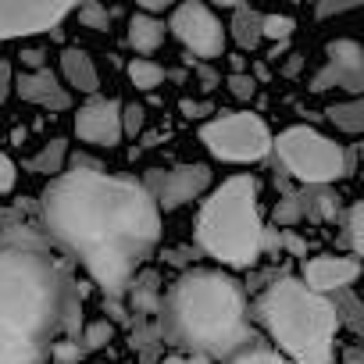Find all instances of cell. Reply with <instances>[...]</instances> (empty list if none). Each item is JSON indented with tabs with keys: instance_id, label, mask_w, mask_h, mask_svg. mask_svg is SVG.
<instances>
[{
	"instance_id": "6da1fadb",
	"label": "cell",
	"mask_w": 364,
	"mask_h": 364,
	"mask_svg": "<svg viewBox=\"0 0 364 364\" xmlns=\"http://www.w3.org/2000/svg\"><path fill=\"white\" fill-rule=\"evenodd\" d=\"M47 232L72 250L107 296H122L161 243V208L146 182L75 168L40 197Z\"/></svg>"
},
{
	"instance_id": "7a4b0ae2",
	"label": "cell",
	"mask_w": 364,
	"mask_h": 364,
	"mask_svg": "<svg viewBox=\"0 0 364 364\" xmlns=\"http://www.w3.org/2000/svg\"><path fill=\"white\" fill-rule=\"evenodd\" d=\"M72 282L33 229H11L0 240V325L50 343L72 314Z\"/></svg>"
},
{
	"instance_id": "3957f363",
	"label": "cell",
	"mask_w": 364,
	"mask_h": 364,
	"mask_svg": "<svg viewBox=\"0 0 364 364\" xmlns=\"http://www.w3.org/2000/svg\"><path fill=\"white\" fill-rule=\"evenodd\" d=\"M175 339L208 357L236 353L250 339L247 300L236 279L222 272H186L168 293Z\"/></svg>"
},
{
	"instance_id": "277c9868",
	"label": "cell",
	"mask_w": 364,
	"mask_h": 364,
	"mask_svg": "<svg viewBox=\"0 0 364 364\" xmlns=\"http://www.w3.org/2000/svg\"><path fill=\"white\" fill-rule=\"evenodd\" d=\"M257 314L293 364H332L339 314L325 293L300 279H279L257 300Z\"/></svg>"
},
{
	"instance_id": "5b68a950",
	"label": "cell",
	"mask_w": 364,
	"mask_h": 364,
	"mask_svg": "<svg viewBox=\"0 0 364 364\" xmlns=\"http://www.w3.org/2000/svg\"><path fill=\"white\" fill-rule=\"evenodd\" d=\"M197 243L204 254L229 268H250L264 250V229L257 215V182L232 175L204 200L197 218Z\"/></svg>"
},
{
	"instance_id": "8992f818",
	"label": "cell",
	"mask_w": 364,
	"mask_h": 364,
	"mask_svg": "<svg viewBox=\"0 0 364 364\" xmlns=\"http://www.w3.org/2000/svg\"><path fill=\"white\" fill-rule=\"evenodd\" d=\"M272 150L279 154V161L286 164L289 175H296L307 186H328V182L343 178L350 161H346V150L321 136L318 129H307V125H293L286 132H279V139L272 143Z\"/></svg>"
},
{
	"instance_id": "52a82bcc",
	"label": "cell",
	"mask_w": 364,
	"mask_h": 364,
	"mask_svg": "<svg viewBox=\"0 0 364 364\" xmlns=\"http://www.w3.org/2000/svg\"><path fill=\"white\" fill-rule=\"evenodd\" d=\"M200 143L211 150V157L243 164V161H261L272 150L275 139H272L268 125L257 114L232 111V114H218V118L204 122L200 125Z\"/></svg>"
},
{
	"instance_id": "ba28073f",
	"label": "cell",
	"mask_w": 364,
	"mask_h": 364,
	"mask_svg": "<svg viewBox=\"0 0 364 364\" xmlns=\"http://www.w3.org/2000/svg\"><path fill=\"white\" fill-rule=\"evenodd\" d=\"M168 29L190 54H197L204 61L222 58V50H225V29L204 0H182L168 22Z\"/></svg>"
},
{
	"instance_id": "9c48e42d",
	"label": "cell",
	"mask_w": 364,
	"mask_h": 364,
	"mask_svg": "<svg viewBox=\"0 0 364 364\" xmlns=\"http://www.w3.org/2000/svg\"><path fill=\"white\" fill-rule=\"evenodd\" d=\"M79 0H0V40L50 33Z\"/></svg>"
},
{
	"instance_id": "30bf717a",
	"label": "cell",
	"mask_w": 364,
	"mask_h": 364,
	"mask_svg": "<svg viewBox=\"0 0 364 364\" xmlns=\"http://www.w3.org/2000/svg\"><path fill=\"white\" fill-rule=\"evenodd\" d=\"M211 186V168L208 164H175V168H157L146 175V190L154 193L161 211H178L182 204L197 200Z\"/></svg>"
},
{
	"instance_id": "8fae6325",
	"label": "cell",
	"mask_w": 364,
	"mask_h": 364,
	"mask_svg": "<svg viewBox=\"0 0 364 364\" xmlns=\"http://www.w3.org/2000/svg\"><path fill=\"white\" fill-rule=\"evenodd\" d=\"M75 136L90 146H118L125 136L122 125V104L107 97H93L75 114Z\"/></svg>"
},
{
	"instance_id": "7c38bea8",
	"label": "cell",
	"mask_w": 364,
	"mask_h": 364,
	"mask_svg": "<svg viewBox=\"0 0 364 364\" xmlns=\"http://www.w3.org/2000/svg\"><path fill=\"white\" fill-rule=\"evenodd\" d=\"M357 275H360V264L350 261V257H311V261H304V282L318 293L343 289Z\"/></svg>"
},
{
	"instance_id": "4fadbf2b",
	"label": "cell",
	"mask_w": 364,
	"mask_h": 364,
	"mask_svg": "<svg viewBox=\"0 0 364 364\" xmlns=\"http://www.w3.org/2000/svg\"><path fill=\"white\" fill-rule=\"evenodd\" d=\"M15 90H18V97L29 100V104H43V107H54V111L68 107L65 86H58V75L47 72V68H36V72L18 75V79H15Z\"/></svg>"
},
{
	"instance_id": "5bb4252c",
	"label": "cell",
	"mask_w": 364,
	"mask_h": 364,
	"mask_svg": "<svg viewBox=\"0 0 364 364\" xmlns=\"http://www.w3.org/2000/svg\"><path fill=\"white\" fill-rule=\"evenodd\" d=\"M61 75H65V82L72 86V90H79V93H97L100 90V75H97V68H93V58L86 54V50H79V47H68L65 54H61Z\"/></svg>"
},
{
	"instance_id": "9a60e30c",
	"label": "cell",
	"mask_w": 364,
	"mask_h": 364,
	"mask_svg": "<svg viewBox=\"0 0 364 364\" xmlns=\"http://www.w3.org/2000/svg\"><path fill=\"white\" fill-rule=\"evenodd\" d=\"M47 346L0 325V364H43Z\"/></svg>"
},
{
	"instance_id": "2e32d148",
	"label": "cell",
	"mask_w": 364,
	"mask_h": 364,
	"mask_svg": "<svg viewBox=\"0 0 364 364\" xmlns=\"http://www.w3.org/2000/svg\"><path fill=\"white\" fill-rule=\"evenodd\" d=\"M164 33H168L164 22L157 15H150V11H139V15L129 18V47L136 54H154L164 43Z\"/></svg>"
},
{
	"instance_id": "e0dca14e",
	"label": "cell",
	"mask_w": 364,
	"mask_h": 364,
	"mask_svg": "<svg viewBox=\"0 0 364 364\" xmlns=\"http://www.w3.org/2000/svg\"><path fill=\"white\" fill-rule=\"evenodd\" d=\"M264 15H257L254 8H247V4H240L236 8V18H232V40L243 47V50H257L261 47V40H264Z\"/></svg>"
},
{
	"instance_id": "ac0fdd59",
	"label": "cell",
	"mask_w": 364,
	"mask_h": 364,
	"mask_svg": "<svg viewBox=\"0 0 364 364\" xmlns=\"http://www.w3.org/2000/svg\"><path fill=\"white\" fill-rule=\"evenodd\" d=\"M328 122L339 132H364V97L346 100V104H332L328 107Z\"/></svg>"
},
{
	"instance_id": "d6986e66",
	"label": "cell",
	"mask_w": 364,
	"mask_h": 364,
	"mask_svg": "<svg viewBox=\"0 0 364 364\" xmlns=\"http://www.w3.org/2000/svg\"><path fill=\"white\" fill-rule=\"evenodd\" d=\"M129 79L136 90H157L164 82V65L150 61V58H132L129 61Z\"/></svg>"
},
{
	"instance_id": "ffe728a7",
	"label": "cell",
	"mask_w": 364,
	"mask_h": 364,
	"mask_svg": "<svg viewBox=\"0 0 364 364\" xmlns=\"http://www.w3.org/2000/svg\"><path fill=\"white\" fill-rule=\"evenodd\" d=\"M65 150H68V143H65V139H54V143L43 146V154H36V157L29 161V168L40 171V175H58L61 164H65Z\"/></svg>"
},
{
	"instance_id": "44dd1931",
	"label": "cell",
	"mask_w": 364,
	"mask_h": 364,
	"mask_svg": "<svg viewBox=\"0 0 364 364\" xmlns=\"http://www.w3.org/2000/svg\"><path fill=\"white\" fill-rule=\"evenodd\" d=\"M79 22L86 29H93V33H104L111 26V15H107V8L100 4V0H82L79 4Z\"/></svg>"
},
{
	"instance_id": "7402d4cb",
	"label": "cell",
	"mask_w": 364,
	"mask_h": 364,
	"mask_svg": "<svg viewBox=\"0 0 364 364\" xmlns=\"http://www.w3.org/2000/svg\"><path fill=\"white\" fill-rule=\"evenodd\" d=\"M346 236L357 257H364V204H353L346 215Z\"/></svg>"
},
{
	"instance_id": "603a6c76",
	"label": "cell",
	"mask_w": 364,
	"mask_h": 364,
	"mask_svg": "<svg viewBox=\"0 0 364 364\" xmlns=\"http://www.w3.org/2000/svg\"><path fill=\"white\" fill-rule=\"evenodd\" d=\"M264 40H275V43H286L289 36H293V29H296V22L289 18V15H264Z\"/></svg>"
},
{
	"instance_id": "cb8c5ba5",
	"label": "cell",
	"mask_w": 364,
	"mask_h": 364,
	"mask_svg": "<svg viewBox=\"0 0 364 364\" xmlns=\"http://www.w3.org/2000/svg\"><path fill=\"white\" fill-rule=\"evenodd\" d=\"M232 364H289L286 357H279L275 350H261V346H250L243 353L232 357Z\"/></svg>"
},
{
	"instance_id": "d4e9b609",
	"label": "cell",
	"mask_w": 364,
	"mask_h": 364,
	"mask_svg": "<svg viewBox=\"0 0 364 364\" xmlns=\"http://www.w3.org/2000/svg\"><path fill=\"white\" fill-rule=\"evenodd\" d=\"M229 90H232V97H240V100H254L257 79H254V75H243V72H232V75H229Z\"/></svg>"
},
{
	"instance_id": "484cf974",
	"label": "cell",
	"mask_w": 364,
	"mask_h": 364,
	"mask_svg": "<svg viewBox=\"0 0 364 364\" xmlns=\"http://www.w3.org/2000/svg\"><path fill=\"white\" fill-rule=\"evenodd\" d=\"M353 8H360V0H318L314 15L318 18H332V15H343V11H353Z\"/></svg>"
},
{
	"instance_id": "4316f807",
	"label": "cell",
	"mask_w": 364,
	"mask_h": 364,
	"mask_svg": "<svg viewBox=\"0 0 364 364\" xmlns=\"http://www.w3.org/2000/svg\"><path fill=\"white\" fill-rule=\"evenodd\" d=\"M304 215V204H300V197H286L279 208H275V222L279 225H289V222H296Z\"/></svg>"
},
{
	"instance_id": "83f0119b",
	"label": "cell",
	"mask_w": 364,
	"mask_h": 364,
	"mask_svg": "<svg viewBox=\"0 0 364 364\" xmlns=\"http://www.w3.org/2000/svg\"><path fill=\"white\" fill-rule=\"evenodd\" d=\"M15 182H18V168L8 154H0V193H11L15 190Z\"/></svg>"
},
{
	"instance_id": "f1b7e54d",
	"label": "cell",
	"mask_w": 364,
	"mask_h": 364,
	"mask_svg": "<svg viewBox=\"0 0 364 364\" xmlns=\"http://www.w3.org/2000/svg\"><path fill=\"white\" fill-rule=\"evenodd\" d=\"M111 332H114V328H111L107 321H93V325L86 328V346H90V350H100L104 343H111Z\"/></svg>"
},
{
	"instance_id": "f546056e",
	"label": "cell",
	"mask_w": 364,
	"mask_h": 364,
	"mask_svg": "<svg viewBox=\"0 0 364 364\" xmlns=\"http://www.w3.org/2000/svg\"><path fill=\"white\" fill-rule=\"evenodd\" d=\"M50 357H54V364H75L82 357V350H79V343H54Z\"/></svg>"
},
{
	"instance_id": "4dcf8cb0",
	"label": "cell",
	"mask_w": 364,
	"mask_h": 364,
	"mask_svg": "<svg viewBox=\"0 0 364 364\" xmlns=\"http://www.w3.org/2000/svg\"><path fill=\"white\" fill-rule=\"evenodd\" d=\"M122 125H125V136H136V132L143 129V107H139V104L122 107Z\"/></svg>"
},
{
	"instance_id": "1f68e13d",
	"label": "cell",
	"mask_w": 364,
	"mask_h": 364,
	"mask_svg": "<svg viewBox=\"0 0 364 364\" xmlns=\"http://www.w3.org/2000/svg\"><path fill=\"white\" fill-rule=\"evenodd\" d=\"M11 86H15V72H11V65H8V61H0V104L8 100Z\"/></svg>"
},
{
	"instance_id": "d6a6232c",
	"label": "cell",
	"mask_w": 364,
	"mask_h": 364,
	"mask_svg": "<svg viewBox=\"0 0 364 364\" xmlns=\"http://www.w3.org/2000/svg\"><path fill=\"white\" fill-rule=\"evenodd\" d=\"M164 364H211L208 353H175V357H164Z\"/></svg>"
},
{
	"instance_id": "836d02e7",
	"label": "cell",
	"mask_w": 364,
	"mask_h": 364,
	"mask_svg": "<svg viewBox=\"0 0 364 364\" xmlns=\"http://www.w3.org/2000/svg\"><path fill=\"white\" fill-rule=\"evenodd\" d=\"M136 4H139V11H150V15H157V11L171 8L175 0H136Z\"/></svg>"
},
{
	"instance_id": "e575fe53",
	"label": "cell",
	"mask_w": 364,
	"mask_h": 364,
	"mask_svg": "<svg viewBox=\"0 0 364 364\" xmlns=\"http://www.w3.org/2000/svg\"><path fill=\"white\" fill-rule=\"evenodd\" d=\"M182 111L190 118H200V114H211V104H193V100H182Z\"/></svg>"
},
{
	"instance_id": "d590c367",
	"label": "cell",
	"mask_w": 364,
	"mask_h": 364,
	"mask_svg": "<svg viewBox=\"0 0 364 364\" xmlns=\"http://www.w3.org/2000/svg\"><path fill=\"white\" fill-rule=\"evenodd\" d=\"M197 72H200V82H204V90H215V86H218V75H215L211 68H204V65H200Z\"/></svg>"
},
{
	"instance_id": "8d00e7d4",
	"label": "cell",
	"mask_w": 364,
	"mask_h": 364,
	"mask_svg": "<svg viewBox=\"0 0 364 364\" xmlns=\"http://www.w3.org/2000/svg\"><path fill=\"white\" fill-rule=\"evenodd\" d=\"M296 72H300V58H296V54H293V61H289V65H286V75H296Z\"/></svg>"
},
{
	"instance_id": "74e56055",
	"label": "cell",
	"mask_w": 364,
	"mask_h": 364,
	"mask_svg": "<svg viewBox=\"0 0 364 364\" xmlns=\"http://www.w3.org/2000/svg\"><path fill=\"white\" fill-rule=\"evenodd\" d=\"M215 4H222V8H240V4H247V0H215Z\"/></svg>"
},
{
	"instance_id": "f35d334b",
	"label": "cell",
	"mask_w": 364,
	"mask_h": 364,
	"mask_svg": "<svg viewBox=\"0 0 364 364\" xmlns=\"http://www.w3.org/2000/svg\"><path fill=\"white\" fill-rule=\"evenodd\" d=\"M343 364H364V357H346Z\"/></svg>"
},
{
	"instance_id": "ab89813d",
	"label": "cell",
	"mask_w": 364,
	"mask_h": 364,
	"mask_svg": "<svg viewBox=\"0 0 364 364\" xmlns=\"http://www.w3.org/2000/svg\"><path fill=\"white\" fill-rule=\"evenodd\" d=\"M360 4H364V0H360Z\"/></svg>"
}]
</instances>
